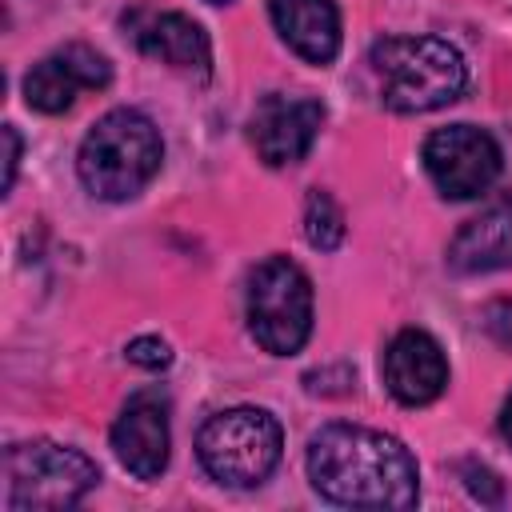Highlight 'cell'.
<instances>
[{"instance_id": "10", "label": "cell", "mask_w": 512, "mask_h": 512, "mask_svg": "<svg viewBox=\"0 0 512 512\" xmlns=\"http://www.w3.org/2000/svg\"><path fill=\"white\" fill-rule=\"evenodd\" d=\"M112 448L136 480H156L168 464V400L160 392H136L112 424Z\"/></svg>"}, {"instance_id": "12", "label": "cell", "mask_w": 512, "mask_h": 512, "mask_svg": "<svg viewBox=\"0 0 512 512\" xmlns=\"http://www.w3.org/2000/svg\"><path fill=\"white\" fill-rule=\"evenodd\" d=\"M448 264L464 276L496 272L512 264V192L472 216L448 244Z\"/></svg>"}, {"instance_id": "16", "label": "cell", "mask_w": 512, "mask_h": 512, "mask_svg": "<svg viewBox=\"0 0 512 512\" xmlns=\"http://www.w3.org/2000/svg\"><path fill=\"white\" fill-rule=\"evenodd\" d=\"M128 360L140 364V368H168L172 352H168V344H164L160 336H136V340L128 344Z\"/></svg>"}, {"instance_id": "9", "label": "cell", "mask_w": 512, "mask_h": 512, "mask_svg": "<svg viewBox=\"0 0 512 512\" xmlns=\"http://www.w3.org/2000/svg\"><path fill=\"white\" fill-rule=\"evenodd\" d=\"M324 124V108L308 96H264L252 116V144L264 164L284 168L304 160L316 132Z\"/></svg>"}, {"instance_id": "8", "label": "cell", "mask_w": 512, "mask_h": 512, "mask_svg": "<svg viewBox=\"0 0 512 512\" xmlns=\"http://www.w3.org/2000/svg\"><path fill=\"white\" fill-rule=\"evenodd\" d=\"M112 80V64L88 48V44H68L52 56H44L40 64H32V72L24 76V100L36 112H68L76 104L80 92L104 88Z\"/></svg>"}, {"instance_id": "3", "label": "cell", "mask_w": 512, "mask_h": 512, "mask_svg": "<svg viewBox=\"0 0 512 512\" xmlns=\"http://www.w3.org/2000/svg\"><path fill=\"white\" fill-rule=\"evenodd\" d=\"M372 72L392 112H432L464 92V60L440 36H384L372 48Z\"/></svg>"}, {"instance_id": "6", "label": "cell", "mask_w": 512, "mask_h": 512, "mask_svg": "<svg viewBox=\"0 0 512 512\" xmlns=\"http://www.w3.org/2000/svg\"><path fill=\"white\" fill-rule=\"evenodd\" d=\"M248 328L272 356H292L312 332V284L300 264L272 256L248 280Z\"/></svg>"}, {"instance_id": "7", "label": "cell", "mask_w": 512, "mask_h": 512, "mask_svg": "<svg viewBox=\"0 0 512 512\" xmlns=\"http://www.w3.org/2000/svg\"><path fill=\"white\" fill-rule=\"evenodd\" d=\"M424 168L448 200H472L500 176V144L484 128L452 124L424 140Z\"/></svg>"}, {"instance_id": "4", "label": "cell", "mask_w": 512, "mask_h": 512, "mask_svg": "<svg viewBox=\"0 0 512 512\" xmlns=\"http://www.w3.org/2000/svg\"><path fill=\"white\" fill-rule=\"evenodd\" d=\"M100 480V468L64 444L28 440L4 452V508L32 512V508H72L80 504Z\"/></svg>"}, {"instance_id": "18", "label": "cell", "mask_w": 512, "mask_h": 512, "mask_svg": "<svg viewBox=\"0 0 512 512\" xmlns=\"http://www.w3.org/2000/svg\"><path fill=\"white\" fill-rule=\"evenodd\" d=\"M500 432H504V440L512 444V396L504 400V412H500Z\"/></svg>"}, {"instance_id": "11", "label": "cell", "mask_w": 512, "mask_h": 512, "mask_svg": "<svg viewBox=\"0 0 512 512\" xmlns=\"http://www.w3.org/2000/svg\"><path fill=\"white\" fill-rule=\"evenodd\" d=\"M380 372H384L388 392L400 404H412V408L416 404H432L448 384V360H444L440 344L420 328H404L388 344Z\"/></svg>"}, {"instance_id": "14", "label": "cell", "mask_w": 512, "mask_h": 512, "mask_svg": "<svg viewBox=\"0 0 512 512\" xmlns=\"http://www.w3.org/2000/svg\"><path fill=\"white\" fill-rule=\"evenodd\" d=\"M136 44L144 56L152 60H164L180 72H200L208 76V64H212V44H208V32L184 16V12H160V16H148L140 28H136Z\"/></svg>"}, {"instance_id": "13", "label": "cell", "mask_w": 512, "mask_h": 512, "mask_svg": "<svg viewBox=\"0 0 512 512\" xmlns=\"http://www.w3.org/2000/svg\"><path fill=\"white\" fill-rule=\"evenodd\" d=\"M284 44L308 64H328L340 52V12L332 0H268Z\"/></svg>"}, {"instance_id": "2", "label": "cell", "mask_w": 512, "mask_h": 512, "mask_svg": "<svg viewBox=\"0 0 512 512\" xmlns=\"http://www.w3.org/2000/svg\"><path fill=\"white\" fill-rule=\"evenodd\" d=\"M160 132L136 108H116L92 124L80 144L76 168L92 196L100 200H128L160 172Z\"/></svg>"}, {"instance_id": "1", "label": "cell", "mask_w": 512, "mask_h": 512, "mask_svg": "<svg viewBox=\"0 0 512 512\" xmlns=\"http://www.w3.org/2000/svg\"><path fill=\"white\" fill-rule=\"evenodd\" d=\"M308 476L320 496L348 508H408L420 496L412 452L360 424H328L308 440Z\"/></svg>"}, {"instance_id": "15", "label": "cell", "mask_w": 512, "mask_h": 512, "mask_svg": "<svg viewBox=\"0 0 512 512\" xmlns=\"http://www.w3.org/2000/svg\"><path fill=\"white\" fill-rule=\"evenodd\" d=\"M304 236H308V244L320 248V252H332V248L344 240V212H340V204H336L328 192H320V188H312L308 200H304Z\"/></svg>"}, {"instance_id": "19", "label": "cell", "mask_w": 512, "mask_h": 512, "mask_svg": "<svg viewBox=\"0 0 512 512\" xmlns=\"http://www.w3.org/2000/svg\"><path fill=\"white\" fill-rule=\"evenodd\" d=\"M212 4H224V0H212Z\"/></svg>"}, {"instance_id": "5", "label": "cell", "mask_w": 512, "mask_h": 512, "mask_svg": "<svg viewBox=\"0 0 512 512\" xmlns=\"http://www.w3.org/2000/svg\"><path fill=\"white\" fill-rule=\"evenodd\" d=\"M280 424L264 408H228L204 420L196 436L200 464L212 480L228 488H252L260 484L276 460H280Z\"/></svg>"}, {"instance_id": "17", "label": "cell", "mask_w": 512, "mask_h": 512, "mask_svg": "<svg viewBox=\"0 0 512 512\" xmlns=\"http://www.w3.org/2000/svg\"><path fill=\"white\" fill-rule=\"evenodd\" d=\"M0 136H4V148H8V152H4V192H8L12 180H16V164H20V136H16L12 124H4Z\"/></svg>"}]
</instances>
